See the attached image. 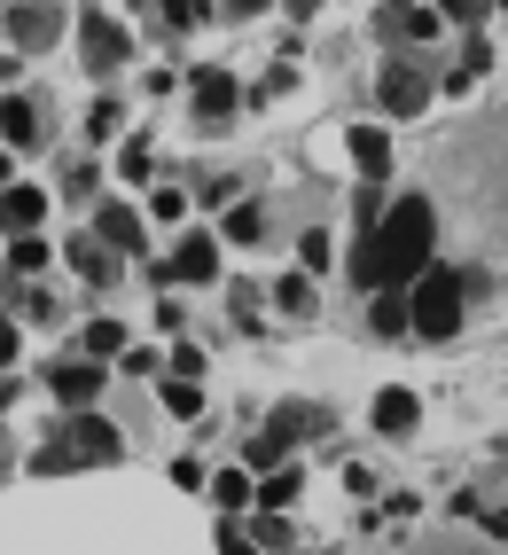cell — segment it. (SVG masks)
I'll use <instances>...</instances> for the list:
<instances>
[{"label": "cell", "mask_w": 508, "mask_h": 555, "mask_svg": "<svg viewBox=\"0 0 508 555\" xmlns=\"http://www.w3.org/2000/svg\"><path fill=\"white\" fill-rule=\"evenodd\" d=\"M407 555H500V547H493L485 532H469V525H461V532H422Z\"/></svg>", "instance_id": "obj_14"}, {"label": "cell", "mask_w": 508, "mask_h": 555, "mask_svg": "<svg viewBox=\"0 0 508 555\" xmlns=\"http://www.w3.org/2000/svg\"><path fill=\"white\" fill-rule=\"evenodd\" d=\"M391 9H415V0H391Z\"/></svg>", "instance_id": "obj_37"}, {"label": "cell", "mask_w": 508, "mask_h": 555, "mask_svg": "<svg viewBox=\"0 0 508 555\" xmlns=\"http://www.w3.org/2000/svg\"><path fill=\"white\" fill-rule=\"evenodd\" d=\"M196 102H204V118H227V102H235V79H227V70H196Z\"/></svg>", "instance_id": "obj_19"}, {"label": "cell", "mask_w": 508, "mask_h": 555, "mask_svg": "<svg viewBox=\"0 0 508 555\" xmlns=\"http://www.w3.org/2000/svg\"><path fill=\"white\" fill-rule=\"evenodd\" d=\"M0 189H9V157H0Z\"/></svg>", "instance_id": "obj_36"}, {"label": "cell", "mask_w": 508, "mask_h": 555, "mask_svg": "<svg viewBox=\"0 0 508 555\" xmlns=\"http://www.w3.org/2000/svg\"><path fill=\"white\" fill-rule=\"evenodd\" d=\"M165 406H172L180 423H196V415H204V399H196V384H188V376H180V384H165Z\"/></svg>", "instance_id": "obj_28"}, {"label": "cell", "mask_w": 508, "mask_h": 555, "mask_svg": "<svg viewBox=\"0 0 508 555\" xmlns=\"http://www.w3.org/2000/svg\"><path fill=\"white\" fill-rule=\"evenodd\" d=\"M282 313H313V289H305L298 274H289V282H282Z\"/></svg>", "instance_id": "obj_32"}, {"label": "cell", "mask_w": 508, "mask_h": 555, "mask_svg": "<svg viewBox=\"0 0 508 555\" xmlns=\"http://www.w3.org/2000/svg\"><path fill=\"white\" fill-rule=\"evenodd\" d=\"M0 133H9V141H40L48 126H40V109H31V102H0Z\"/></svg>", "instance_id": "obj_20"}, {"label": "cell", "mask_w": 508, "mask_h": 555, "mask_svg": "<svg viewBox=\"0 0 508 555\" xmlns=\"http://www.w3.org/2000/svg\"><path fill=\"white\" fill-rule=\"evenodd\" d=\"M376 102L391 109V118H422V109H430V70L422 63H391L383 87H376Z\"/></svg>", "instance_id": "obj_6"}, {"label": "cell", "mask_w": 508, "mask_h": 555, "mask_svg": "<svg viewBox=\"0 0 508 555\" xmlns=\"http://www.w3.org/2000/svg\"><path fill=\"white\" fill-rule=\"evenodd\" d=\"M55 0H31V9H9V31H16V48H48L55 40Z\"/></svg>", "instance_id": "obj_12"}, {"label": "cell", "mask_w": 508, "mask_h": 555, "mask_svg": "<svg viewBox=\"0 0 508 555\" xmlns=\"http://www.w3.org/2000/svg\"><path fill=\"white\" fill-rule=\"evenodd\" d=\"M149 165H157V141H149V133H133V141H126V157H118V172H126V180H149Z\"/></svg>", "instance_id": "obj_24"}, {"label": "cell", "mask_w": 508, "mask_h": 555, "mask_svg": "<svg viewBox=\"0 0 508 555\" xmlns=\"http://www.w3.org/2000/svg\"><path fill=\"white\" fill-rule=\"evenodd\" d=\"M439 9H446V24H461V31H478L493 9H500V0H439Z\"/></svg>", "instance_id": "obj_25"}, {"label": "cell", "mask_w": 508, "mask_h": 555, "mask_svg": "<svg viewBox=\"0 0 508 555\" xmlns=\"http://www.w3.org/2000/svg\"><path fill=\"white\" fill-rule=\"evenodd\" d=\"M9 360H16V321L0 313V367H9Z\"/></svg>", "instance_id": "obj_34"}, {"label": "cell", "mask_w": 508, "mask_h": 555, "mask_svg": "<svg viewBox=\"0 0 508 555\" xmlns=\"http://www.w3.org/2000/svg\"><path fill=\"white\" fill-rule=\"evenodd\" d=\"M118 454H126V438L102 423L94 406H70V423L48 438L40 454H31V469H40V477H63V469H102V462H118Z\"/></svg>", "instance_id": "obj_3"}, {"label": "cell", "mask_w": 508, "mask_h": 555, "mask_svg": "<svg viewBox=\"0 0 508 555\" xmlns=\"http://www.w3.org/2000/svg\"><path fill=\"white\" fill-rule=\"evenodd\" d=\"M79 55H87V70H118V63L133 55V31H126L118 16L87 9V16H79Z\"/></svg>", "instance_id": "obj_5"}, {"label": "cell", "mask_w": 508, "mask_h": 555, "mask_svg": "<svg viewBox=\"0 0 508 555\" xmlns=\"http://www.w3.org/2000/svg\"><path fill=\"white\" fill-rule=\"evenodd\" d=\"M227 9H235V16H259V9H266V0H227Z\"/></svg>", "instance_id": "obj_35"}, {"label": "cell", "mask_w": 508, "mask_h": 555, "mask_svg": "<svg viewBox=\"0 0 508 555\" xmlns=\"http://www.w3.org/2000/svg\"><path fill=\"white\" fill-rule=\"evenodd\" d=\"M211 493H220V508H243L250 501V477L243 469H220V477H211Z\"/></svg>", "instance_id": "obj_30"}, {"label": "cell", "mask_w": 508, "mask_h": 555, "mask_svg": "<svg viewBox=\"0 0 508 555\" xmlns=\"http://www.w3.org/2000/svg\"><path fill=\"white\" fill-rule=\"evenodd\" d=\"M430 267H439V204H430L422 189H407L368 235H352V258H344L352 289H368V298H383V289H415Z\"/></svg>", "instance_id": "obj_2"}, {"label": "cell", "mask_w": 508, "mask_h": 555, "mask_svg": "<svg viewBox=\"0 0 508 555\" xmlns=\"http://www.w3.org/2000/svg\"><path fill=\"white\" fill-rule=\"evenodd\" d=\"M415 415H422V399H415V391H399V384L376 399V430H383V438H407V430H415Z\"/></svg>", "instance_id": "obj_15"}, {"label": "cell", "mask_w": 508, "mask_h": 555, "mask_svg": "<svg viewBox=\"0 0 508 555\" xmlns=\"http://www.w3.org/2000/svg\"><path fill=\"white\" fill-rule=\"evenodd\" d=\"M289 501H298V469H266V486H259V508H289Z\"/></svg>", "instance_id": "obj_22"}, {"label": "cell", "mask_w": 508, "mask_h": 555, "mask_svg": "<svg viewBox=\"0 0 508 555\" xmlns=\"http://www.w3.org/2000/svg\"><path fill=\"white\" fill-rule=\"evenodd\" d=\"M407 298H415V337L446 345V337H461V321H469V306H478V289H469V274L446 258V267H430Z\"/></svg>", "instance_id": "obj_4"}, {"label": "cell", "mask_w": 508, "mask_h": 555, "mask_svg": "<svg viewBox=\"0 0 508 555\" xmlns=\"http://www.w3.org/2000/svg\"><path fill=\"white\" fill-rule=\"evenodd\" d=\"M48 384H55L63 406H87V399H102V360H94V352H87V360H63Z\"/></svg>", "instance_id": "obj_7"}, {"label": "cell", "mask_w": 508, "mask_h": 555, "mask_svg": "<svg viewBox=\"0 0 508 555\" xmlns=\"http://www.w3.org/2000/svg\"><path fill=\"white\" fill-rule=\"evenodd\" d=\"M407 328H415V298L407 289H383L376 298V337H407Z\"/></svg>", "instance_id": "obj_16"}, {"label": "cell", "mask_w": 508, "mask_h": 555, "mask_svg": "<svg viewBox=\"0 0 508 555\" xmlns=\"http://www.w3.org/2000/svg\"><path fill=\"white\" fill-rule=\"evenodd\" d=\"M165 16H172V31H196V24H211V0H165Z\"/></svg>", "instance_id": "obj_29"}, {"label": "cell", "mask_w": 508, "mask_h": 555, "mask_svg": "<svg viewBox=\"0 0 508 555\" xmlns=\"http://www.w3.org/2000/svg\"><path fill=\"white\" fill-rule=\"evenodd\" d=\"M87 352H94V360L126 352V328H118V321H94V328H87Z\"/></svg>", "instance_id": "obj_27"}, {"label": "cell", "mask_w": 508, "mask_h": 555, "mask_svg": "<svg viewBox=\"0 0 508 555\" xmlns=\"http://www.w3.org/2000/svg\"><path fill=\"white\" fill-rule=\"evenodd\" d=\"M227 235H235V243H259V235H266V211H259V204H235V211H227Z\"/></svg>", "instance_id": "obj_26"}, {"label": "cell", "mask_w": 508, "mask_h": 555, "mask_svg": "<svg viewBox=\"0 0 508 555\" xmlns=\"http://www.w3.org/2000/svg\"><path fill=\"white\" fill-rule=\"evenodd\" d=\"M63 258H70V267H79L87 282H118V250L102 243L94 228H87V235H70V243H63Z\"/></svg>", "instance_id": "obj_9"}, {"label": "cell", "mask_w": 508, "mask_h": 555, "mask_svg": "<svg viewBox=\"0 0 508 555\" xmlns=\"http://www.w3.org/2000/svg\"><path fill=\"white\" fill-rule=\"evenodd\" d=\"M94 235L110 243V250H141V211L133 204H102L94 211Z\"/></svg>", "instance_id": "obj_13"}, {"label": "cell", "mask_w": 508, "mask_h": 555, "mask_svg": "<svg viewBox=\"0 0 508 555\" xmlns=\"http://www.w3.org/2000/svg\"><path fill=\"white\" fill-rule=\"evenodd\" d=\"M40 219H48L40 189H0V228H9V235H40Z\"/></svg>", "instance_id": "obj_10"}, {"label": "cell", "mask_w": 508, "mask_h": 555, "mask_svg": "<svg viewBox=\"0 0 508 555\" xmlns=\"http://www.w3.org/2000/svg\"><path fill=\"white\" fill-rule=\"evenodd\" d=\"M376 31H391V40H430V31H439V16H430V9H383Z\"/></svg>", "instance_id": "obj_17"}, {"label": "cell", "mask_w": 508, "mask_h": 555, "mask_svg": "<svg viewBox=\"0 0 508 555\" xmlns=\"http://www.w3.org/2000/svg\"><path fill=\"white\" fill-rule=\"evenodd\" d=\"M211 274H220V243L211 235H188L172 250V282H211Z\"/></svg>", "instance_id": "obj_11"}, {"label": "cell", "mask_w": 508, "mask_h": 555, "mask_svg": "<svg viewBox=\"0 0 508 555\" xmlns=\"http://www.w3.org/2000/svg\"><path fill=\"white\" fill-rule=\"evenodd\" d=\"M422 196L439 204V243H454V267L469 289L508 282V118H461L430 141Z\"/></svg>", "instance_id": "obj_1"}, {"label": "cell", "mask_w": 508, "mask_h": 555, "mask_svg": "<svg viewBox=\"0 0 508 555\" xmlns=\"http://www.w3.org/2000/svg\"><path fill=\"white\" fill-rule=\"evenodd\" d=\"M243 532L259 540V547H289V516H282V508H259V516H250Z\"/></svg>", "instance_id": "obj_23"}, {"label": "cell", "mask_w": 508, "mask_h": 555, "mask_svg": "<svg viewBox=\"0 0 508 555\" xmlns=\"http://www.w3.org/2000/svg\"><path fill=\"white\" fill-rule=\"evenodd\" d=\"M352 165L368 172V180H383V172H391V141H383L376 126H360V133H352Z\"/></svg>", "instance_id": "obj_18"}, {"label": "cell", "mask_w": 508, "mask_h": 555, "mask_svg": "<svg viewBox=\"0 0 508 555\" xmlns=\"http://www.w3.org/2000/svg\"><path fill=\"white\" fill-rule=\"evenodd\" d=\"M40 267H48V243H40V235H16V250H9V274H16V282H31Z\"/></svg>", "instance_id": "obj_21"}, {"label": "cell", "mask_w": 508, "mask_h": 555, "mask_svg": "<svg viewBox=\"0 0 508 555\" xmlns=\"http://www.w3.org/2000/svg\"><path fill=\"white\" fill-rule=\"evenodd\" d=\"M500 9H508V0H500Z\"/></svg>", "instance_id": "obj_38"}, {"label": "cell", "mask_w": 508, "mask_h": 555, "mask_svg": "<svg viewBox=\"0 0 508 555\" xmlns=\"http://www.w3.org/2000/svg\"><path fill=\"white\" fill-rule=\"evenodd\" d=\"M118 133V102H94L87 109V141H110Z\"/></svg>", "instance_id": "obj_31"}, {"label": "cell", "mask_w": 508, "mask_h": 555, "mask_svg": "<svg viewBox=\"0 0 508 555\" xmlns=\"http://www.w3.org/2000/svg\"><path fill=\"white\" fill-rule=\"evenodd\" d=\"M220 555H259V547H250V532H243V525H220Z\"/></svg>", "instance_id": "obj_33"}, {"label": "cell", "mask_w": 508, "mask_h": 555, "mask_svg": "<svg viewBox=\"0 0 508 555\" xmlns=\"http://www.w3.org/2000/svg\"><path fill=\"white\" fill-rule=\"evenodd\" d=\"M313 430H329V415H321V406H305V399H289V406H274V423H266V438L289 454L298 447V438H313Z\"/></svg>", "instance_id": "obj_8"}]
</instances>
